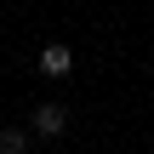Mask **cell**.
Returning <instances> with one entry per match:
<instances>
[{"label":"cell","mask_w":154,"mask_h":154,"mask_svg":"<svg viewBox=\"0 0 154 154\" xmlns=\"http://www.w3.org/2000/svg\"><path fill=\"white\" fill-rule=\"evenodd\" d=\"M23 149H29V131L6 126V131H0V154H23Z\"/></svg>","instance_id":"3"},{"label":"cell","mask_w":154,"mask_h":154,"mask_svg":"<svg viewBox=\"0 0 154 154\" xmlns=\"http://www.w3.org/2000/svg\"><path fill=\"white\" fill-rule=\"evenodd\" d=\"M63 126H69V114L57 103H40L34 109V137H63Z\"/></svg>","instance_id":"2"},{"label":"cell","mask_w":154,"mask_h":154,"mask_svg":"<svg viewBox=\"0 0 154 154\" xmlns=\"http://www.w3.org/2000/svg\"><path fill=\"white\" fill-rule=\"evenodd\" d=\"M69 69H74V51L69 46H40V74L46 80H63Z\"/></svg>","instance_id":"1"}]
</instances>
